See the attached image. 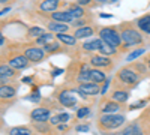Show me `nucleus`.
I'll return each mask as SVG.
<instances>
[{
	"label": "nucleus",
	"mask_w": 150,
	"mask_h": 135,
	"mask_svg": "<svg viewBox=\"0 0 150 135\" xmlns=\"http://www.w3.org/2000/svg\"><path fill=\"white\" fill-rule=\"evenodd\" d=\"M38 15L42 17V18H47V20H53V21L65 23V24H72L74 20H75L68 9H60V11L51 12V14H38Z\"/></svg>",
	"instance_id": "1a4fd4ad"
},
{
	"label": "nucleus",
	"mask_w": 150,
	"mask_h": 135,
	"mask_svg": "<svg viewBox=\"0 0 150 135\" xmlns=\"http://www.w3.org/2000/svg\"><path fill=\"white\" fill-rule=\"evenodd\" d=\"M135 23H137V26H138V29L143 33L150 35V14H146V15H143L140 18H137Z\"/></svg>",
	"instance_id": "5701e85b"
},
{
	"label": "nucleus",
	"mask_w": 150,
	"mask_h": 135,
	"mask_svg": "<svg viewBox=\"0 0 150 135\" xmlns=\"http://www.w3.org/2000/svg\"><path fill=\"white\" fill-rule=\"evenodd\" d=\"M30 119H32V122H50V119H51V111H50L48 108L38 107V108L30 111Z\"/></svg>",
	"instance_id": "f3484780"
},
{
	"label": "nucleus",
	"mask_w": 150,
	"mask_h": 135,
	"mask_svg": "<svg viewBox=\"0 0 150 135\" xmlns=\"http://www.w3.org/2000/svg\"><path fill=\"white\" fill-rule=\"evenodd\" d=\"M57 101L60 105H63V107H68V108H74L75 104H77V98H75L72 95L71 90H60L57 93Z\"/></svg>",
	"instance_id": "f8f14e48"
},
{
	"label": "nucleus",
	"mask_w": 150,
	"mask_h": 135,
	"mask_svg": "<svg viewBox=\"0 0 150 135\" xmlns=\"http://www.w3.org/2000/svg\"><path fill=\"white\" fill-rule=\"evenodd\" d=\"M68 11L71 12V15L78 20V18H86V17H92L90 9H87L86 6L80 5L78 2H69L68 3Z\"/></svg>",
	"instance_id": "9d476101"
},
{
	"label": "nucleus",
	"mask_w": 150,
	"mask_h": 135,
	"mask_svg": "<svg viewBox=\"0 0 150 135\" xmlns=\"http://www.w3.org/2000/svg\"><path fill=\"white\" fill-rule=\"evenodd\" d=\"M12 2H14V0H0V3H2V6H5V5H6V6H9Z\"/></svg>",
	"instance_id": "a18cd8bd"
},
{
	"label": "nucleus",
	"mask_w": 150,
	"mask_h": 135,
	"mask_svg": "<svg viewBox=\"0 0 150 135\" xmlns=\"http://www.w3.org/2000/svg\"><path fill=\"white\" fill-rule=\"evenodd\" d=\"M45 23V27L48 32L51 33H68L71 30V24H65V23H59V21H53V20H42Z\"/></svg>",
	"instance_id": "9b49d317"
},
{
	"label": "nucleus",
	"mask_w": 150,
	"mask_h": 135,
	"mask_svg": "<svg viewBox=\"0 0 150 135\" xmlns=\"http://www.w3.org/2000/svg\"><path fill=\"white\" fill-rule=\"evenodd\" d=\"M32 77H26V78H24V83H32Z\"/></svg>",
	"instance_id": "3c124183"
},
{
	"label": "nucleus",
	"mask_w": 150,
	"mask_h": 135,
	"mask_svg": "<svg viewBox=\"0 0 150 135\" xmlns=\"http://www.w3.org/2000/svg\"><path fill=\"white\" fill-rule=\"evenodd\" d=\"M50 123H51L53 126H57V125H60V119H59V114H56V116H51V119H50Z\"/></svg>",
	"instance_id": "4c0bfd02"
},
{
	"label": "nucleus",
	"mask_w": 150,
	"mask_h": 135,
	"mask_svg": "<svg viewBox=\"0 0 150 135\" xmlns=\"http://www.w3.org/2000/svg\"><path fill=\"white\" fill-rule=\"evenodd\" d=\"M62 6H68L65 0H38L36 2L38 14H51V12L60 11Z\"/></svg>",
	"instance_id": "0eeeda50"
},
{
	"label": "nucleus",
	"mask_w": 150,
	"mask_h": 135,
	"mask_svg": "<svg viewBox=\"0 0 150 135\" xmlns=\"http://www.w3.org/2000/svg\"><path fill=\"white\" fill-rule=\"evenodd\" d=\"M128 66L131 69H134L141 77H144V75H147V74H149V66H147L146 62H134V63H129Z\"/></svg>",
	"instance_id": "a878e982"
},
{
	"label": "nucleus",
	"mask_w": 150,
	"mask_h": 135,
	"mask_svg": "<svg viewBox=\"0 0 150 135\" xmlns=\"http://www.w3.org/2000/svg\"><path fill=\"white\" fill-rule=\"evenodd\" d=\"M104 41L101 38H95V39H90V41H86L81 44V50L86 51V53H96L101 50Z\"/></svg>",
	"instance_id": "aec40b11"
},
{
	"label": "nucleus",
	"mask_w": 150,
	"mask_h": 135,
	"mask_svg": "<svg viewBox=\"0 0 150 135\" xmlns=\"http://www.w3.org/2000/svg\"><path fill=\"white\" fill-rule=\"evenodd\" d=\"M90 24H95L93 17H86V18H78V20H74V23L71 24V27H74V29H80V27L90 26Z\"/></svg>",
	"instance_id": "2f4dec72"
},
{
	"label": "nucleus",
	"mask_w": 150,
	"mask_h": 135,
	"mask_svg": "<svg viewBox=\"0 0 150 135\" xmlns=\"http://www.w3.org/2000/svg\"><path fill=\"white\" fill-rule=\"evenodd\" d=\"M110 99L116 101L119 104H125L129 99V89H122V87H112L110 93Z\"/></svg>",
	"instance_id": "6ab92c4d"
},
{
	"label": "nucleus",
	"mask_w": 150,
	"mask_h": 135,
	"mask_svg": "<svg viewBox=\"0 0 150 135\" xmlns=\"http://www.w3.org/2000/svg\"><path fill=\"white\" fill-rule=\"evenodd\" d=\"M99 27L98 24H90V26H86V27H80V29H75V32L72 33L77 39H84V38H90L95 33H99Z\"/></svg>",
	"instance_id": "ddd939ff"
},
{
	"label": "nucleus",
	"mask_w": 150,
	"mask_h": 135,
	"mask_svg": "<svg viewBox=\"0 0 150 135\" xmlns=\"http://www.w3.org/2000/svg\"><path fill=\"white\" fill-rule=\"evenodd\" d=\"M3 56H6V57H2V62L8 63L11 68H14L15 71H23V69L29 68V65H30V62L27 60V57L23 54V51H20L18 48L14 47V45H12L11 50L6 54H3Z\"/></svg>",
	"instance_id": "7ed1b4c3"
},
{
	"label": "nucleus",
	"mask_w": 150,
	"mask_h": 135,
	"mask_svg": "<svg viewBox=\"0 0 150 135\" xmlns=\"http://www.w3.org/2000/svg\"><path fill=\"white\" fill-rule=\"evenodd\" d=\"M77 2H78L80 5H83V6H90V5H95L93 0H77Z\"/></svg>",
	"instance_id": "79ce46f5"
},
{
	"label": "nucleus",
	"mask_w": 150,
	"mask_h": 135,
	"mask_svg": "<svg viewBox=\"0 0 150 135\" xmlns=\"http://www.w3.org/2000/svg\"><path fill=\"white\" fill-rule=\"evenodd\" d=\"M56 38L63 44V45H66V47H75L77 45V38H75L74 35H71V33H57L56 35Z\"/></svg>",
	"instance_id": "b1692460"
},
{
	"label": "nucleus",
	"mask_w": 150,
	"mask_h": 135,
	"mask_svg": "<svg viewBox=\"0 0 150 135\" xmlns=\"http://www.w3.org/2000/svg\"><path fill=\"white\" fill-rule=\"evenodd\" d=\"M141 81V75H138L134 69L129 66L120 68L116 74V78L112 81V87H122V89H132Z\"/></svg>",
	"instance_id": "f03ea898"
},
{
	"label": "nucleus",
	"mask_w": 150,
	"mask_h": 135,
	"mask_svg": "<svg viewBox=\"0 0 150 135\" xmlns=\"http://www.w3.org/2000/svg\"><path fill=\"white\" fill-rule=\"evenodd\" d=\"M107 80V75L102 69H96V68H92L90 69V81L92 83H96V84H104Z\"/></svg>",
	"instance_id": "393cba45"
},
{
	"label": "nucleus",
	"mask_w": 150,
	"mask_h": 135,
	"mask_svg": "<svg viewBox=\"0 0 150 135\" xmlns=\"http://www.w3.org/2000/svg\"><path fill=\"white\" fill-rule=\"evenodd\" d=\"M119 26V32L122 36V42L123 45L119 48L120 53L122 51H129L132 47H141L144 44V36L143 32L138 29L135 21H122Z\"/></svg>",
	"instance_id": "f257e3e1"
},
{
	"label": "nucleus",
	"mask_w": 150,
	"mask_h": 135,
	"mask_svg": "<svg viewBox=\"0 0 150 135\" xmlns=\"http://www.w3.org/2000/svg\"><path fill=\"white\" fill-rule=\"evenodd\" d=\"M120 135H147V132H146L144 126L141 125L140 119H137V120L131 122V123L122 131Z\"/></svg>",
	"instance_id": "4468645a"
},
{
	"label": "nucleus",
	"mask_w": 150,
	"mask_h": 135,
	"mask_svg": "<svg viewBox=\"0 0 150 135\" xmlns=\"http://www.w3.org/2000/svg\"><path fill=\"white\" fill-rule=\"evenodd\" d=\"M27 99L32 101V102H41V96L38 95V93H36V95H29V96H27Z\"/></svg>",
	"instance_id": "ea45409f"
},
{
	"label": "nucleus",
	"mask_w": 150,
	"mask_h": 135,
	"mask_svg": "<svg viewBox=\"0 0 150 135\" xmlns=\"http://www.w3.org/2000/svg\"><path fill=\"white\" fill-rule=\"evenodd\" d=\"M32 128L36 131V132H39V134H44V135H48V134H51L53 128L50 126L47 122H33V125Z\"/></svg>",
	"instance_id": "c756f323"
},
{
	"label": "nucleus",
	"mask_w": 150,
	"mask_h": 135,
	"mask_svg": "<svg viewBox=\"0 0 150 135\" xmlns=\"http://www.w3.org/2000/svg\"><path fill=\"white\" fill-rule=\"evenodd\" d=\"M9 11H11V6H6V8L3 6V9H2V12H0V15H2V17H3V15L6 14V12H9Z\"/></svg>",
	"instance_id": "49530a36"
},
{
	"label": "nucleus",
	"mask_w": 150,
	"mask_h": 135,
	"mask_svg": "<svg viewBox=\"0 0 150 135\" xmlns=\"http://www.w3.org/2000/svg\"><path fill=\"white\" fill-rule=\"evenodd\" d=\"M140 122H141V125L144 126V129L146 128H150V110L140 117Z\"/></svg>",
	"instance_id": "f704fd0d"
},
{
	"label": "nucleus",
	"mask_w": 150,
	"mask_h": 135,
	"mask_svg": "<svg viewBox=\"0 0 150 135\" xmlns=\"http://www.w3.org/2000/svg\"><path fill=\"white\" fill-rule=\"evenodd\" d=\"M57 38H56V33H51V32H47V33H44L41 38H38L36 41H35V44L36 45H39V47H44V45H47V44H51V42H54Z\"/></svg>",
	"instance_id": "c85d7f7f"
},
{
	"label": "nucleus",
	"mask_w": 150,
	"mask_h": 135,
	"mask_svg": "<svg viewBox=\"0 0 150 135\" xmlns=\"http://www.w3.org/2000/svg\"><path fill=\"white\" fill-rule=\"evenodd\" d=\"M144 62L147 63V66H149V74H150V57H147V59L144 60Z\"/></svg>",
	"instance_id": "8fccbe9b"
},
{
	"label": "nucleus",
	"mask_w": 150,
	"mask_h": 135,
	"mask_svg": "<svg viewBox=\"0 0 150 135\" xmlns=\"http://www.w3.org/2000/svg\"><path fill=\"white\" fill-rule=\"evenodd\" d=\"M77 92L81 93V95H86V96H95L98 93H101V87H99V84L89 81V83L78 84L77 86Z\"/></svg>",
	"instance_id": "dca6fc26"
},
{
	"label": "nucleus",
	"mask_w": 150,
	"mask_h": 135,
	"mask_svg": "<svg viewBox=\"0 0 150 135\" xmlns=\"http://www.w3.org/2000/svg\"><path fill=\"white\" fill-rule=\"evenodd\" d=\"M56 128V131L57 132H65V131H68V125H65V123H60V125H57V126H54Z\"/></svg>",
	"instance_id": "a19ab883"
},
{
	"label": "nucleus",
	"mask_w": 150,
	"mask_h": 135,
	"mask_svg": "<svg viewBox=\"0 0 150 135\" xmlns=\"http://www.w3.org/2000/svg\"><path fill=\"white\" fill-rule=\"evenodd\" d=\"M44 33H47L44 27H39V26H32V27L27 30V33H26V38H27V39H30V41H32V39H35V41H36L38 38H41V36H42Z\"/></svg>",
	"instance_id": "bb28decb"
},
{
	"label": "nucleus",
	"mask_w": 150,
	"mask_h": 135,
	"mask_svg": "<svg viewBox=\"0 0 150 135\" xmlns=\"http://www.w3.org/2000/svg\"><path fill=\"white\" fill-rule=\"evenodd\" d=\"M95 5H105V3H110V0H93Z\"/></svg>",
	"instance_id": "c03bdc74"
},
{
	"label": "nucleus",
	"mask_w": 150,
	"mask_h": 135,
	"mask_svg": "<svg viewBox=\"0 0 150 135\" xmlns=\"http://www.w3.org/2000/svg\"><path fill=\"white\" fill-rule=\"evenodd\" d=\"M23 54L27 57V60L30 63H41L42 60H45L47 57V53L44 50V47H39L36 44H32V42H26L23 45Z\"/></svg>",
	"instance_id": "423d86ee"
},
{
	"label": "nucleus",
	"mask_w": 150,
	"mask_h": 135,
	"mask_svg": "<svg viewBox=\"0 0 150 135\" xmlns=\"http://www.w3.org/2000/svg\"><path fill=\"white\" fill-rule=\"evenodd\" d=\"M87 116H90V107H81V108H78V111H77V117L78 119H84Z\"/></svg>",
	"instance_id": "72a5a7b5"
},
{
	"label": "nucleus",
	"mask_w": 150,
	"mask_h": 135,
	"mask_svg": "<svg viewBox=\"0 0 150 135\" xmlns=\"http://www.w3.org/2000/svg\"><path fill=\"white\" fill-rule=\"evenodd\" d=\"M59 119H60V123H66V122L71 119V114H68V113H60V114H59Z\"/></svg>",
	"instance_id": "e433bc0d"
},
{
	"label": "nucleus",
	"mask_w": 150,
	"mask_h": 135,
	"mask_svg": "<svg viewBox=\"0 0 150 135\" xmlns=\"http://www.w3.org/2000/svg\"><path fill=\"white\" fill-rule=\"evenodd\" d=\"M146 51V48L144 47H140V48H137V50L135 51H131L129 53V56H126V60H128V62H132V60H135V59H138L143 53Z\"/></svg>",
	"instance_id": "473e14b6"
},
{
	"label": "nucleus",
	"mask_w": 150,
	"mask_h": 135,
	"mask_svg": "<svg viewBox=\"0 0 150 135\" xmlns=\"http://www.w3.org/2000/svg\"><path fill=\"white\" fill-rule=\"evenodd\" d=\"M9 135H33V129L30 126H14L8 131Z\"/></svg>",
	"instance_id": "7c9ffc66"
},
{
	"label": "nucleus",
	"mask_w": 150,
	"mask_h": 135,
	"mask_svg": "<svg viewBox=\"0 0 150 135\" xmlns=\"http://www.w3.org/2000/svg\"><path fill=\"white\" fill-rule=\"evenodd\" d=\"M120 110H122V104L112 101V99H105L101 108H99V111H101V114H116Z\"/></svg>",
	"instance_id": "a211bd4d"
},
{
	"label": "nucleus",
	"mask_w": 150,
	"mask_h": 135,
	"mask_svg": "<svg viewBox=\"0 0 150 135\" xmlns=\"http://www.w3.org/2000/svg\"><path fill=\"white\" fill-rule=\"evenodd\" d=\"M125 122H126V117L122 113L101 114L98 117V128L101 131H116L125 123Z\"/></svg>",
	"instance_id": "20e7f679"
},
{
	"label": "nucleus",
	"mask_w": 150,
	"mask_h": 135,
	"mask_svg": "<svg viewBox=\"0 0 150 135\" xmlns=\"http://www.w3.org/2000/svg\"><path fill=\"white\" fill-rule=\"evenodd\" d=\"M146 102H147V99H141V101H138V102H135L134 105H131V107H129V110H137V108H141V107H144V105H146Z\"/></svg>",
	"instance_id": "c9c22d12"
},
{
	"label": "nucleus",
	"mask_w": 150,
	"mask_h": 135,
	"mask_svg": "<svg viewBox=\"0 0 150 135\" xmlns=\"http://www.w3.org/2000/svg\"><path fill=\"white\" fill-rule=\"evenodd\" d=\"M77 131H80V132H87V131H89V125H80V126H77Z\"/></svg>",
	"instance_id": "37998d69"
},
{
	"label": "nucleus",
	"mask_w": 150,
	"mask_h": 135,
	"mask_svg": "<svg viewBox=\"0 0 150 135\" xmlns=\"http://www.w3.org/2000/svg\"><path fill=\"white\" fill-rule=\"evenodd\" d=\"M110 83H111V78H107V80H105V83L102 84V87H101V93H102V95H105V93H107V89H108Z\"/></svg>",
	"instance_id": "58836bf2"
},
{
	"label": "nucleus",
	"mask_w": 150,
	"mask_h": 135,
	"mask_svg": "<svg viewBox=\"0 0 150 135\" xmlns=\"http://www.w3.org/2000/svg\"><path fill=\"white\" fill-rule=\"evenodd\" d=\"M62 72H63V69H56V71L51 72V75H53V77H57L59 74H62Z\"/></svg>",
	"instance_id": "de8ad7c7"
},
{
	"label": "nucleus",
	"mask_w": 150,
	"mask_h": 135,
	"mask_svg": "<svg viewBox=\"0 0 150 135\" xmlns=\"http://www.w3.org/2000/svg\"><path fill=\"white\" fill-rule=\"evenodd\" d=\"M17 95V87L15 86H11V84H2L0 86V98L5 101V99H12L15 98Z\"/></svg>",
	"instance_id": "4be33fe9"
},
{
	"label": "nucleus",
	"mask_w": 150,
	"mask_h": 135,
	"mask_svg": "<svg viewBox=\"0 0 150 135\" xmlns=\"http://www.w3.org/2000/svg\"><path fill=\"white\" fill-rule=\"evenodd\" d=\"M89 63L92 68L102 69V71H111L112 66H114L112 59H110L108 56H102V54H92L89 57Z\"/></svg>",
	"instance_id": "6e6552de"
},
{
	"label": "nucleus",
	"mask_w": 150,
	"mask_h": 135,
	"mask_svg": "<svg viewBox=\"0 0 150 135\" xmlns=\"http://www.w3.org/2000/svg\"><path fill=\"white\" fill-rule=\"evenodd\" d=\"M98 35L104 42H107L110 45H114L117 48H120L123 45L122 36H120V32H119V26H104V27L99 29Z\"/></svg>",
	"instance_id": "39448f33"
},
{
	"label": "nucleus",
	"mask_w": 150,
	"mask_h": 135,
	"mask_svg": "<svg viewBox=\"0 0 150 135\" xmlns=\"http://www.w3.org/2000/svg\"><path fill=\"white\" fill-rule=\"evenodd\" d=\"M120 53V50L117 47H114V45H110V44H107V42H104L102 44V47H101V50H99V54H102V56H108V57H111V56H117Z\"/></svg>",
	"instance_id": "cd10ccee"
},
{
	"label": "nucleus",
	"mask_w": 150,
	"mask_h": 135,
	"mask_svg": "<svg viewBox=\"0 0 150 135\" xmlns=\"http://www.w3.org/2000/svg\"><path fill=\"white\" fill-rule=\"evenodd\" d=\"M18 75V71L11 68L8 63L2 62L0 63V84H8L11 78H15Z\"/></svg>",
	"instance_id": "2eb2a0df"
},
{
	"label": "nucleus",
	"mask_w": 150,
	"mask_h": 135,
	"mask_svg": "<svg viewBox=\"0 0 150 135\" xmlns=\"http://www.w3.org/2000/svg\"><path fill=\"white\" fill-rule=\"evenodd\" d=\"M99 17H101V18H111L112 15L111 14H99Z\"/></svg>",
	"instance_id": "09e8293b"
},
{
	"label": "nucleus",
	"mask_w": 150,
	"mask_h": 135,
	"mask_svg": "<svg viewBox=\"0 0 150 135\" xmlns=\"http://www.w3.org/2000/svg\"><path fill=\"white\" fill-rule=\"evenodd\" d=\"M44 50H45V53L47 54H60V53H66L68 51V47L66 45H63L59 39H56L54 42H51V44H47V45H44Z\"/></svg>",
	"instance_id": "412c9836"
}]
</instances>
